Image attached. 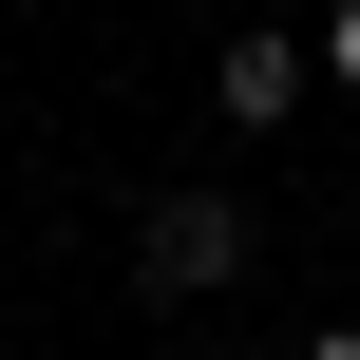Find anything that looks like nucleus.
<instances>
[{
	"instance_id": "obj_1",
	"label": "nucleus",
	"mask_w": 360,
	"mask_h": 360,
	"mask_svg": "<svg viewBox=\"0 0 360 360\" xmlns=\"http://www.w3.org/2000/svg\"><path fill=\"white\" fill-rule=\"evenodd\" d=\"M133 285H152V304H190V285H247V209H228V190H152V228H133Z\"/></svg>"
},
{
	"instance_id": "obj_2",
	"label": "nucleus",
	"mask_w": 360,
	"mask_h": 360,
	"mask_svg": "<svg viewBox=\"0 0 360 360\" xmlns=\"http://www.w3.org/2000/svg\"><path fill=\"white\" fill-rule=\"evenodd\" d=\"M209 95H228V114H247V133H266V114H285V95H304V57H285V38H228V76H209Z\"/></svg>"
},
{
	"instance_id": "obj_3",
	"label": "nucleus",
	"mask_w": 360,
	"mask_h": 360,
	"mask_svg": "<svg viewBox=\"0 0 360 360\" xmlns=\"http://www.w3.org/2000/svg\"><path fill=\"white\" fill-rule=\"evenodd\" d=\"M323 57H342V95H360V0H342V19H323Z\"/></svg>"
},
{
	"instance_id": "obj_5",
	"label": "nucleus",
	"mask_w": 360,
	"mask_h": 360,
	"mask_svg": "<svg viewBox=\"0 0 360 360\" xmlns=\"http://www.w3.org/2000/svg\"><path fill=\"white\" fill-rule=\"evenodd\" d=\"M171 360H209V342H171Z\"/></svg>"
},
{
	"instance_id": "obj_4",
	"label": "nucleus",
	"mask_w": 360,
	"mask_h": 360,
	"mask_svg": "<svg viewBox=\"0 0 360 360\" xmlns=\"http://www.w3.org/2000/svg\"><path fill=\"white\" fill-rule=\"evenodd\" d=\"M304 360H360V323H342V342H304Z\"/></svg>"
}]
</instances>
